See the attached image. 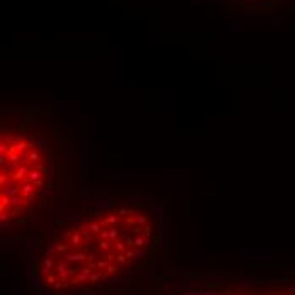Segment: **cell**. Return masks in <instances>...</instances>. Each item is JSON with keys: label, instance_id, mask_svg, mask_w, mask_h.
Segmentation results:
<instances>
[{"label": "cell", "instance_id": "6da1fadb", "mask_svg": "<svg viewBox=\"0 0 295 295\" xmlns=\"http://www.w3.org/2000/svg\"><path fill=\"white\" fill-rule=\"evenodd\" d=\"M156 239V222L146 209H109L59 231L37 258L36 276L53 292L100 287L144 265Z\"/></svg>", "mask_w": 295, "mask_h": 295}, {"label": "cell", "instance_id": "7a4b0ae2", "mask_svg": "<svg viewBox=\"0 0 295 295\" xmlns=\"http://www.w3.org/2000/svg\"><path fill=\"white\" fill-rule=\"evenodd\" d=\"M68 143L61 124L44 110L27 109L0 127V219L14 224L32 217L56 192Z\"/></svg>", "mask_w": 295, "mask_h": 295}, {"label": "cell", "instance_id": "3957f363", "mask_svg": "<svg viewBox=\"0 0 295 295\" xmlns=\"http://www.w3.org/2000/svg\"><path fill=\"white\" fill-rule=\"evenodd\" d=\"M251 7H271V2H266V0H253Z\"/></svg>", "mask_w": 295, "mask_h": 295}]
</instances>
